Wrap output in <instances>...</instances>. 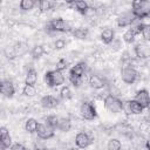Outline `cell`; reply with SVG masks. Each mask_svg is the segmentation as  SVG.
<instances>
[{
    "label": "cell",
    "mask_w": 150,
    "mask_h": 150,
    "mask_svg": "<svg viewBox=\"0 0 150 150\" xmlns=\"http://www.w3.org/2000/svg\"><path fill=\"white\" fill-rule=\"evenodd\" d=\"M46 28L48 32H52V33H68L74 29L71 27V23L68 20H64L62 18H54L49 20L46 25Z\"/></svg>",
    "instance_id": "6da1fadb"
},
{
    "label": "cell",
    "mask_w": 150,
    "mask_h": 150,
    "mask_svg": "<svg viewBox=\"0 0 150 150\" xmlns=\"http://www.w3.org/2000/svg\"><path fill=\"white\" fill-rule=\"evenodd\" d=\"M131 12L137 20L150 18V1L136 0L131 2Z\"/></svg>",
    "instance_id": "7a4b0ae2"
},
{
    "label": "cell",
    "mask_w": 150,
    "mask_h": 150,
    "mask_svg": "<svg viewBox=\"0 0 150 150\" xmlns=\"http://www.w3.org/2000/svg\"><path fill=\"white\" fill-rule=\"evenodd\" d=\"M103 105L111 114H120L123 111V101L120 97L110 94H107L103 98Z\"/></svg>",
    "instance_id": "3957f363"
},
{
    "label": "cell",
    "mask_w": 150,
    "mask_h": 150,
    "mask_svg": "<svg viewBox=\"0 0 150 150\" xmlns=\"http://www.w3.org/2000/svg\"><path fill=\"white\" fill-rule=\"evenodd\" d=\"M45 82H46L47 87H49V88L60 87L64 83V75L62 71H59L56 69L48 70L45 74Z\"/></svg>",
    "instance_id": "277c9868"
},
{
    "label": "cell",
    "mask_w": 150,
    "mask_h": 150,
    "mask_svg": "<svg viewBox=\"0 0 150 150\" xmlns=\"http://www.w3.org/2000/svg\"><path fill=\"white\" fill-rule=\"evenodd\" d=\"M80 116L84 121H94L97 117V110L95 105L89 101H83L80 104Z\"/></svg>",
    "instance_id": "5b68a950"
},
{
    "label": "cell",
    "mask_w": 150,
    "mask_h": 150,
    "mask_svg": "<svg viewBox=\"0 0 150 150\" xmlns=\"http://www.w3.org/2000/svg\"><path fill=\"white\" fill-rule=\"evenodd\" d=\"M138 71L134 68V67H130V66H124L122 69H121V80L125 83V84H134L137 79H138Z\"/></svg>",
    "instance_id": "8992f818"
},
{
    "label": "cell",
    "mask_w": 150,
    "mask_h": 150,
    "mask_svg": "<svg viewBox=\"0 0 150 150\" xmlns=\"http://www.w3.org/2000/svg\"><path fill=\"white\" fill-rule=\"evenodd\" d=\"M55 135V129H53L49 124H47L46 122H39L38 125V130H36V136L40 139L47 141L53 138Z\"/></svg>",
    "instance_id": "52a82bcc"
},
{
    "label": "cell",
    "mask_w": 150,
    "mask_h": 150,
    "mask_svg": "<svg viewBox=\"0 0 150 150\" xmlns=\"http://www.w3.org/2000/svg\"><path fill=\"white\" fill-rule=\"evenodd\" d=\"M88 84L90 86V88L95 89V90H101L104 89L107 87L108 81L105 80V77L98 75V74H90L88 77Z\"/></svg>",
    "instance_id": "ba28073f"
},
{
    "label": "cell",
    "mask_w": 150,
    "mask_h": 150,
    "mask_svg": "<svg viewBox=\"0 0 150 150\" xmlns=\"http://www.w3.org/2000/svg\"><path fill=\"white\" fill-rule=\"evenodd\" d=\"M123 111L127 115H139L143 112V108L135 100L123 101Z\"/></svg>",
    "instance_id": "9c48e42d"
},
{
    "label": "cell",
    "mask_w": 150,
    "mask_h": 150,
    "mask_svg": "<svg viewBox=\"0 0 150 150\" xmlns=\"http://www.w3.org/2000/svg\"><path fill=\"white\" fill-rule=\"evenodd\" d=\"M74 143L80 149H87L93 143V138H91V136L88 132L80 131V132L76 134V136L74 138Z\"/></svg>",
    "instance_id": "30bf717a"
},
{
    "label": "cell",
    "mask_w": 150,
    "mask_h": 150,
    "mask_svg": "<svg viewBox=\"0 0 150 150\" xmlns=\"http://www.w3.org/2000/svg\"><path fill=\"white\" fill-rule=\"evenodd\" d=\"M137 19L134 16L132 12H125V13H122L117 16L116 19V23L120 28H124V27H130L135 23Z\"/></svg>",
    "instance_id": "8fae6325"
},
{
    "label": "cell",
    "mask_w": 150,
    "mask_h": 150,
    "mask_svg": "<svg viewBox=\"0 0 150 150\" xmlns=\"http://www.w3.org/2000/svg\"><path fill=\"white\" fill-rule=\"evenodd\" d=\"M134 100L137 103H139L143 109H148L150 107V93L146 89L137 90L136 94H135V98Z\"/></svg>",
    "instance_id": "7c38bea8"
},
{
    "label": "cell",
    "mask_w": 150,
    "mask_h": 150,
    "mask_svg": "<svg viewBox=\"0 0 150 150\" xmlns=\"http://www.w3.org/2000/svg\"><path fill=\"white\" fill-rule=\"evenodd\" d=\"M0 90H1V94L4 97H7V98H12L15 94V87H14V83L7 79V80H2L1 81V86H0Z\"/></svg>",
    "instance_id": "4fadbf2b"
},
{
    "label": "cell",
    "mask_w": 150,
    "mask_h": 150,
    "mask_svg": "<svg viewBox=\"0 0 150 150\" xmlns=\"http://www.w3.org/2000/svg\"><path fill=\"white\" fill-rule=\"evenodd\" d=\"M86 73H87V63L84 61H80L75 63L69 69V76H74V77H83Z\"/></svg>",
    "instance_id": "5bb4252c"
},
{
    "label": "cell",
    "mask_w": 150,
    "mask_h": 150,
    "mask_svg": "<svg viewBox=\"0 0 150 150\" xmlns=\"http://www.w3.org/2000/svg\"><path fill=\"white\" fill-rule=\"evenodd\" d=\"M134 53H135V56L139 60H144L146 57L150 56V46L146 45V43H137L134 48Z\"/></svg>",
    "instance_id": "9a60e30c"
},
{
    "label": "cell",
    "mask_w": 150,
    "mask_h": 150,
    "mask_svg": "<svg viewBox=\"0 0 150 150\" xmlns=\"http://www.w3.org/2000/svg\"><path fill=\"white\" fill-rule=\"evenodd\" d=\"M40 104L43 109H55L59 105V98L54 95H45L41 97Z\"/></svg>",
    "instance_id": "2e32d148"
},
{
    "label": "cell",
    "mask_w": 150,
    "mask_h": 150,
    "mask_svg": "<svg viewBox=\"0 0 150 150\" xmlns=\"http://www.w3.org/2000/svg\"><path fill=\"white\" fill-rule=\"evenodd\" d=\"M0 143H1V146L6 148V149H9L13 145L12 137L9 135V130L6 127H1V129H0Z\"/></svg>",
    "instance_id": "e0dca14e"
},
{
    "label": "cell",
    "mask_w": 150,
    "mask_h": 150,
    "mask_svg": "<svg viewBox=\"0 0 150 150\" xmlns=\"http://www.w3.org/2000/svg\"><path fill=\"white\" fill-rule=\"evenodd\" d=\"M67 5H69L71 7V9H75L77 13L84 15L87 9L89 8V4L87 1H82V0H77V1H69L67 2Z\"/></svg>",
    "instance_id": "ac0fdd59"
},
{
    "label": "cell",
    "mask_w": 150,
    "mask_h": 150,
    "mask_svg": "<svg viewBox=\"0 0 150 150\" xmlns=\"http://www.w3.org/2000/svg\"><path fill=\"white\" fill-rule=\"evenodd\" d=\"M100 39L104 45H110L115 40V30L112 28H105L101 32Z\"/></svg>",
    "instance_id": "d6986e66"
},
{
    "label": "cell",
    "mask_w": 150,
    "mask_h": 150,
    "mask_svg": "<svg viewBox=\"0 0 150 150\" xmlns=\"http://www.w3.org/2000/svg\"><path fill=\"white\" fill-rule=\"evenodd\" d=\"M38 82V71L35 68L30 67L25 75V84H30V86H35Z\"/></svg>",
    "instance_id": "ffe728a7"
},
{
    "label": "cell",
    "mask_w": 150,
    "mask_h": 150,
    "mask_svg": "<svg viewBox=\"0 0 150 150\" xmlns=\"http://www.w3.org/2000/svg\"><path fill=\"white\" fill-rule=\"evenodd\" d=\"M71 128H73V122L69 117H60L59 118L57 130H60L62 132H69Z\"/></svg>",
    "instance_id": "44dd1931"
},
{
    "label": "cell",
    "mask_w": 150,
    "mask_h": 150,
    "mask_svg": "<svg viewBox=\"0 0 150 150\" xmlns=\"http://www.w3.org/2000/svg\"><path fill=\"white\" fill-rule=\"evenodd\" d=\"M38 125H39V122H38L35 118L30 117V118H27V120H26L23 128H25V131H26L27 134H36Z\"/></svg>",
    "instance_id": "7402d4cb"
},
{
    "label": "cell",
    "mask_w": 150,
    "mask_h": 150,
    "mask_svg": "<svg viewBox=\"0 0 150 150\" xmlns=\"http://www.w3.org/2000/svg\"><path fill=\"white\" fill-rule=\"evenodd\" d=\"M71 35L79 40H86L89 35V29L84 27H76L71 30Z\"/></svg>",
    "instance_id": "603a6c76"
},
{
    "label": "cell",
    "mask_w": 150,
    "mask_h": 150,
    "mask_svg": "<svg viewBox=\"0 0 150 150\" xmlns=\"http://www.w3.org/2000/svg\"><path fill=\"white\" fill-rule=\"evenodd\" d=\"M38 6H39V11L41 13H47V12L52 11L54 7H56L57 4L54 1H49V0H42V1L38 2Z\"/></svg>",
    "instance_id": "cb8c5ba5"
},
{
    "label": "cell",
    "mask_w": 150,
    "mask_h": 150,
    "mask_svg": "<svg viewBox=\"0 0 150 150\" xmlns=\"http://www.w3.org/2000/svg\"><path fill=\"white\" fill-rule=\"evenodd\" d=\"M138 33H137V30L132 27V26H130V28H128L124 33H123V41L125 42V43H132L134 41H135V39H136V35H137Z\"/></svg>",
    "instance_id": "d4e9b609"
},
{
    "label": "cell",
    "mask_w": 150,
    "mask_h": 150,
    "mask_svg": "<svg viewBox=\"0 0 150 150\" xmlns=\"http://www.w3.org/2000/svg\"><path fill=\"white\" fill-rule=\"evenodd\" d=\"M45 53H46V49H45V46L42 45H35L30 50V55L34 60H39L40 57L43 56Z\"/></svg>",
    "instance_id": "484cf974"
},
{
    "label": "cell",
    "mask_w": 150,
    "mask_h": 150,
    "mask_svg": "<svg viewBox=\"0 0 150 150\" xmlns=\"http://www.w3.org/2000/svg\"><path fill=\"white\" fill-rule=\"evenodd\" d=\"M35 5H38V2L34 0H21L19 4V7L23 12H29L35 7Z\"/></svg>",
    "instance_id": "4316f807"
},
{
    "label": "cell",
    "mask_w": 150,
    "mask_h": 150,
    "mask_svg": "<svg viewBox=\"0 0 150 150\" xmlns=\"http://www.w3.org/2000/svg\"><path fill=\"white\" fill-rule=\"evenodd\" d=\"M22 94H23V96H27V97H34L38 94V90H36L35 86L25 84L22 88Z\"/></svg>",
    "instance_id": "83f0119b"
},
{
    "label": "cell",
    "mask_w": 150,
    "mask_h": 150,
    "mask_svg": "<svg viewBox=\"0 0 150 150\" xmlns=\"http://www.w3.org/2000/svg\"><path fill=\"white\" fill-rule=\"evenodd\" d=\"M108 150H122V143L118 138H110L107 143Z\"/></svg>",
    "instance_id": "f1b7e54d"
},
{
    "label": "cell",
    "mask_w": 150,
    "mask_h": 150,
    "mask_svg": "<svg viewBox=\"0 0 150 150\" xmlns=\"http://www.w3.org/2000/svg\"><path fill=\"white\" fill-rule=\"evenodd\" d=\"M73 97V93L70 90V88L68 86H63L60 89V98L63 101H69Z\"/></svg>",
    "instance_id": "f546056e"
},
{
    "label": "cell",
    "mask_w": 150,
    "mask_h": 150,
    "mask_svg": "<svg viewBox=\"0 0 150 150\" xmlns=\"http://www.w3.org/2000/svg\"><path fill=\"white\" fill-rule=\"evenodd\" d=\"M59 118L60 117H57L56 115H49V116H47L46 118H45V122L47 123V124H49L53 129H57V124H59Z\"/></svg>",
    "instance_id": "4dcf8cb0"
},
{
    "label": "cell",
    "mask_w": 150,
    "mask_h": 150,
    "mask_svg": "<svg viewBox=\"0 0 150 150\" xmlns=\"http://www.w3.org/2000/svg\"><path fill=\"white\" fill-rule=\"evenodd\" d=\"M67 67H68V60L66 57L59 59L55 63V69L59 70V71H63L64 69H67Z\"/></svg>",
    "instance_id": "1f68e13d"
},
{
    "label": "cell",
    "mask_w": 150,
    "mask_h": 150,
    "mask_svg": "<svg viewBox=\"0 0 150 150\" xmlns=\"http://www.w3.org/2000/svg\"><path fill=\"white\" fill-rule=\"evenodd\" d=\"M141 34H142V36H143L145 42H150V25L149 23H144Z\"/></svg>",
    "instance_id": "d6a6232c"
},
{
    "label": "cell",
    "mask_w": 150,
    "mask_h": 150,
    "mask_svg": "<svg viewBox=\"0 0 150 150\" xmlns=\"http://www.w3.org/2000/svg\"><path fill=\"white\" fill-rule=\"evenodd\" d=\"M66 46H67V42H66V40H63V39H56V40L54 41V43H53V48L56 49V50H61V49H63Z\"/></svg>",
    "instance_id": "836d02e7"
},
{
    "label": "cell",
    "mask_w": 150,
    "mask_h": 150,
    "mask_svg": "<svg viewBox=\"0 0 150 150\" xmlns=\"http://www.w3.org/2000/svg\"><path fill=\"white\" fill-rule=\"evenodd\" d=\"M69 81L74 87H80L81 84H83V77H74V76H69Z\"/></svg>",
    "instance_id": "e575fe53"
},
{
    "label": "cell",
    "mask_w": 150,
    "mask_h": 150,
    "mask_svg": "<svg viewBox=\"0 0 150 150\" xmlns=\"http://www.w3.org/2000/svg\"><path fill=\"white\" fill-rule=\"evenodd\" d=\"M110 47H111V50H114V52L120 50V49H121V47H122V42H121V40H120V39H117V38H115V40L110 43Z\"/></svg>",
    "instance_id": "d590c367"
},
{
    "label": "cell",
    "mask_w": 150,
    "mask_h": 150,
    "mask_svg": "<svg viewBox=\"0 0 150 150\" xmlns=\"http://www.w3.org/2000/svg\"><path fill=\"white\" fill-rule=\"evenodd\" d=\"M9 150H29L27 146H25L22 143H14L11 148H9Z\"/></svg>",
    "instance_id": "8d00e7d4"
},
{
    "label": "cell",
    "mask_w": 150,
    "mask_h": 150,
    "mask_svg": "<svg viewBox=\"0 0 150 150\" xmlns=\"http://www.w3.org/2000/svg\"><path fill=\"white\" fill-rule=\"evenodd\" d=\"M143 121H145V122L150 123V109H149V110H148V112L144 115V117H143Z\"/></svg>",
    "instance_id": "74e56055"
},
{
    "label": "cell",
    "mask_w": 150,
    "mask_h": 150,
    "mask_svg": "<svg viewBox=\"0 0 150 150\" xmlns=\"http://www.w3.org/2000/svg\"><path fill=\"white\" fill-rule=\"evenodd\" d=\"M145 149L146 150H150V138H148L146 142H145Z\"/></svg>",
    "instance_id": "f35d334b"
},
{
    "label": "cell",
    "mask_w": 150,
    "mask_h": 150,
    "mask_svg": "<svg viewBox=\"0 0 150 150\" xmlns=\"http://www.w3.org/2000/svg\"><path fill=\"white\" fill-rule=\"evenodd\" d=\"M68 150H82V149H80V148H77V146H71V148H69Z\"/></svg>",
    "instance_id": "ab89813d"
},
{
    "label": "cell",
    "mask_w": 150,
    "mask_h": 150,
    "mask_svg": "<svg viewBox=\"0 0 150 150\" xmlns=\"http://www.w3.org/2000/svg\"><path fill=\"white\" fill-rule=\"evenodd\" d=\"M1 150H7L6 148H4V146H1Z\"/></svg>",
    "instance_id": "60d3db41"
}]
</instances>
